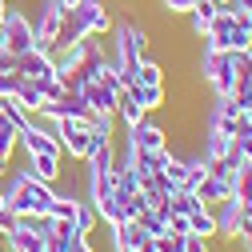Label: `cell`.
I'll return each instance as SVG.
<instances>
[{
  "label": "cell",
  "instance_id": "obj_11",
  "mask_svg": "<svg viewBox=\"0 0 252 252\" xmlns=\"http://www.w3.org/2000/svg\"><path fill=\"white\" fill-rule=\"evenodd\" d=\"M64 156H48V152H40V156H24V172L28 176H36V180H44V184H60V176H64Z\"/></svg>",
  "mask_w": 252,
  "mask_h": 252
},
{
  "label": "cell",
  "instance_id": "obj_37",
  "mask_svg": "<svg viewBox=\"0 0 252 252\" xmlns=\"http://www.w3.org/2000/svg\"><path fill=\"white\" fill-rule=\"evenodd\" d=\"M212 4H220V8H228V4H232V0H212Z\"/></svg>",
  "mask_w": 252,
  "mask_h": 252
},
{
  "label": "cell",
  "instance_id": "obj_8",
  "mask_svg": "<svg viewBox=\"0 0 252 252\" xmlns=\"http://www.w3.org/2000/svg\"><path fill=\"white\" fill-rule=\"evenodd\" d=\"M240 124H244V116H240V108H236L232 96H216V100H212V112H208V124H204V128H212V132H220V136H236Z\"/></svg>",
  "mask_w": 252,
  "mask_h": 252
},
{
  "label": "cell",
  "instance_id": "obj_35",
  "mask_svg": "<svg viewBox=\"0 0 252 252\" xmlns=\"http://www.w3.org/2000/svg\"><path fill=\"white\" fill-rule=\"evenodd\" d=\"M4 12H8V0H0V20H4Z\"/></svg>",
  "mask_w": 252,
  "mask_h": 252
},
{
  "label": "cell",
  "instance_id": "obj_29",
  "mask_svg": "<svg viewBox=\"0 0 252 252\" xmlns=\"http://www.w3.org/2000/svg\"><path fill=\"white\" fill-rule=\"evenodd\" d=\"M64 252H96V244H92V236H76Z\"/></svg>",
  "mask_w": 252,
  "mask_h": 252
},
{
  "label": "cell",
  "instance_id": "obj_5",
  "mask_svg": "<svg viewBox=\"0 0 252 252\" xmlns=\"http://www.w3.org/2000/svg\"><path fill=\"white\" fill-rule=\"evenodd\" d=\"M32 32H36V48H44V52H52L60 44V32H64V8H60V0H40Z\"/></svg>",
  "mask_w": 252,
  "mask_h": 252
},
{
  "label": "cell",
  "instance_id": "obj_26",
  "mask_svg": "<svg viewBox=\"0 0 252 252\" xmlns=\"http://www.w3.org/2000/svg\"><path fill=\"white\" fill-rule=\"evenodd\" d=\"M192 4H196V0H160V12H168V16H188Z\"/></svg>",
  "mask_w": 252,
  "mask_h": 252
},
{
  "label": "cell",
  "instance_id": "obj_23",
  "mask_svg": "<svg viewBox=\"0 0 252 252\" xmlns=\"http://www.w3.org/2000/svg\"><path fill=\"white\" fill-rule=\"evenodd\" d=\"M16 148H20V132L12 128V124H0V156H16Z\"/></svg>",
  "mask_w": 252,
  "mask_h": 252
},
{
  "label": "cell",
  "instance_id": "obj_7",
  "mask_svg": "<svg viewBox=\"0 0 252 252\" xmlns=\"http://www.w3.org/2000/svg\"><path fill=\"white\" fill-rule=\"evenodd\" d=\"M16 72H20L24 80H36V84H48V80H56V76H60V72H56L52 52H44V48H32V52L16 56Z\"/></svg>",
  "mask_w": 252,
  "mask_h": 252
},
{
  "label": "cell",
  "instance_id": "obj_34",
  "mask_svg": "<svg viewBox=\"0 0 252 252\" xmlns=\"http://www.w3.org/2000/svg\"><path fill=\"white\" fill-rule=\"evenodd\" d=\"M76 4H80V0H60V8H64V12H68V8H76Z\"/></svg>",
  "mask_w": 252,
  "mask_h": 252
},
{
  "label": "cell",
  "instance_id": "obj_30",
  "mask_svg": "<svg viewBox=\"0 0 252 252\" xmlns=\"http://www.w3.org/2000/svg\"><path fill=\"white\" fill-rule=\"evenodd\" d=\"M0 228H4V232H12V228H16V212H12L8 204L0 208Z\"/></svg>",
  "mask_w": 252,
  "mask_h": 252
},
{
  "label": "cell",
  "instance_id": "obj_17",
  "mask_svg": "<svg viewBox=\"0 0 252 252\" xmlns=\"http://www.w3.org/2000/svg\"><path fill=\"white\" fill-rule=\"evenodd\" d=\"M188 224H192V236L216 240V212H212L208 204H200L196 212H188Z\"/></svg>",
  "mask_w": 252,
  "mask_h": 252
},
{
  "label": "cell",
  "instance_id": "obj_16",
  "mask_svg": "<svg viewBox=\"0 0 252 252\" xmlns=\"http://www.w3.org/2000/svg\"><path fill=\"white\" fill-rule=\"evenodd\" d=\"M12 96L20 100V108H24V112H32V116L44 108V92H40V84H36V80H24V76H20V84H16Z\"/></svg>",
  "mask_w": 252,
  "mask_h": 252
},
{
  "label": "cell",
  "instance_id": "obj_14",
  "mask_svg": "<svg viewBox=\"0 0 252 252\" xmlns=\"http://www.w3.org/2000/svg\"><path fill=\"white\" fill-rule=\"evenodd\" d=\"M216 12H220V4H212V0H196V4L188 8V28H192V36H200V40L208 36Z\"/></svg>",
  "mask_w": 252,
  "mask_h": 252
},
{
  "label": "cell",
  "instance_id": "obj_22",
  "mask_svg": "<svg viewBox=\"0 0 252 252\" xmlns=\"http://www.w3.org/2000/svg\"><path fill=\"white\" fill-rule=\"evenodd\" d=\"M96 224H100V216H96V208H92V200H80V208H76V228H80L84 236H92Z\"/></svg>",
  "mask_w": 252,
  "mask_h": 252
},
{
  "label": "cell",
  "instance_id": "obj_13",
  "mask_svg": "<svg viewBox=\"0 0 252 252\" xmlns=\"http://www.w3.org/2000/svg\"><path fill=\"white\" fill-rule=\"evenodd\" d=\"M196 196H200V204H208V208H216L220 200H228V196H236L232 192V180H224V176H204L200 180V188H196Z\"/></svg>",
  "mask_w": 252,
  "mask_h": 252
},
{
  "label": "cell",
  "instance_id": "obj_19",
  "mask_svg": "<svg viewBox=\"0 0 252 252\" xmlns=\"http://www.w3.org/2000/svg\"><path fill=\"white\" fill-rule=\"evenodd\" d=\"M84 124L96 136H104V140H116V116L112 112H96V108H88V116H84Z\"/></svg>",
  "mask_w": 252,
  "mask_h": 252
},
{
  "label": "cell",
  "instance_id": "obj_20",
  "mask_svg": "<svg viewBox=\"0 0 252 252\" xmlns=\"http://www.w3.org/2000/svg\"><path fill=\"white\" fill-rule=\"evenodd\" d=\"M76 208H80L76 192H56V200H52V216L56 220H72V224H76Z\"/></svg>",
  "mask_w": 252,
  "mask_h": 252
},
{
  "label": "cell",
  "instance_id": "obj_21",
  "mask_svg": "<svg viewBox=\"0 0 252 252\" xmlns=\"http://www.w3.org/2000/svg\"><path fill=\"white\" fill-rule=\"evenodd\" d=\"M136 84H164V68L156 64L152 56H144L136 64Z\"/></svg>",
  "mask_w": 252,
  "mask_h": 252
},
{
  "label": "cell",
  "instance_id": "obj_24",
  "mask_svg": "<svg viewBox=\"0 0 252 252\" xmlns=\"http://www.w3.org/2000/svg\"><path fill=\"white\" fill-rule=\"evenodd\" d=\"M232 148L240 152V160H244V164L252 160V124H240V132L232 136Z\"/></svg>",
  "mask_w": 252,
  "mask_h": 252
},
{
  "label": "cell",
  "instance_id": "obj_31",
  "mask_svg": "<svg viewBox=\"0 0 252 252\" xmlns=\"http://www.w3.org/2000/svg\"><path fill=\"white\" fill-rule=\"evenodd\" d=\"M228 8H232V12H244V16H252V0H232Z\"/></svg>",
  "mask_w": 252,
  "mask_h": 252
},
{
  "label": "cell",
  "instance_id": "obj_18",
  "mask_svg": "<svg viewBox=\"0 0 252 252\" xmlns=\"http://www.w3.org/2000/svg\"><path fill=\"white\" fill-rule=\"evenodd\" d=\"M148 112L136 104V96H132V92H120V104H116V120L124 124V128H136V124L144 120Z\"/></svg>",
  "mask_w": 252,
  "mask_h": 252
},
{
  "label": "cell",
  "instance_id": "obj_27",
  "mask_svg": "<svg viewBox=\"0 0 252 252\" xmlns=\"http://www.w3.org/2000/svg\"><path fill=\"white\" fill-rule=\"evenodd\" d=\"M152 252H184V236H160V240H152Z\"/></svg>",
  "mask_w": 252,
  "mask_h": 252
},
{
  "label": "cell",
  "instance_id": "obj_6",
  "mask_svg": "<svg viewBox=\"0 0 252 252\" xmlns=\"http://www.w3.org/2000/svg\"><path fill=\"white\" fill-rule=\"evenodd\" d=\"M212 212H216V240L240 244V236H244V224H248V212H244V204H240L236 196H228V200H220Z\"/></svg>",
  "mask_w": 252,
  "mask_h": 252
},
{
  "label": "cell",
  "instance_id": "obj_28",
  "mask_svg": "<svg viewBox=\"0 0 252 252\" xmlns=\"http://www.w3.org/2000/svg\"><path fill=\"white\" fill-rule=\"evenodd\" d=\"M16 84H20V72H16V68L0 72V96H12V92H16Z\"/></svg>",
  "mask_w": 252,
  "mask_h": 252
},
{
  "label": "cell",
  "instance_id": "obj_33",
  "mask_svg": "<svg viewBox=\"0 0 252 252\" xmlns=\"http://www.w3.org/2000/svg\"><path fill=\"white\" fill-rule=\"evenodd\" d=\"M8 172H12V160H8V156H0V180H4Z\"/></svg>",
  "mask_w": 252,
  "mask_h": 252
},
{
  "label": "cell",
  "instance_id": "obj_3",
  "mask_svg": "<svg viewBox=\"0 0 252 252\" xmlns=\"http://www.w3.org/2000/svg\"><path fill=\"white\" fill-rule=\"evenodd\" d=\"M0 48H4L8 56H24V52H32V48H36L32 16H28L20 4H12V0H8L4 20H0Z\"/></svg>",
  "mask_w": 252,
  "mask_h": 252
},
{
  "label": "cell",
  "instance_id": "obj_12",
  "mask_svg": "<svg viewBox=\"0 0 252 252\" xmlns=\"http://www.w3.org/2000/svg\"><path fill=\"white\" fill-rule=\"evenodd\" d=\"M124 92H132L136 104H140L144 112H160V108H168V88H164V84H132V88H124Z\"/></svg>",
  "mask_w": 252,
  "mask_h": 252
},
{
  "label": "cell",
  "instance_id": "obj_1",
  "mask_svg": "<svg viewBox=\"0 0 252 252\" xmlns=\"http://www.w3.org/2000/svg\"><path fill=\"white\" fill-rule=\"evenodd\" d=\"M0 184H4L8 208H12L16 216H44V212H52V200H56V192H60L56 184H44V180H36V176H28L24 168H12Z\"/></svg>",
  "mask_w": 252,
  "mask_h": 252
},
{
  "label": "cell",
  "instance_id": "obj_2",
  "mask_svg": "<svg viewBox=\"0 0 252 252\" xmlns=\"http://www.w3.org/2000/svg\"><path fill=\"white\" fill-rule=\"evenodd\" d=\"M112 32V12L104 0H80L76 8L64 12V32H60V44L64 40H88V36H108Z\"/></svg>",
  "mask_w": 252,
  "mask_h": 252
},
{
  "label": "cell",
  "instance_id": "obj_15",
  "mask_svg": "<svg viewBox=\"0 0 252 252\" xmlns=\"http://www.w3.org/2000/svg\"><path fill=\"white\" fill-rule=\"evenodd\" d=\"M4 252H44V240L36 232H28L24 224H16L8 236H4Z\"/></svg>",
  "mask_w": 252,
  "mask_h": 252
},
{
  "label": "cell",
  "instance_id": "obj_9",
  "mask_svg": "<svg viewBox=\"0 0 252 252\" xmlns=\"http://www.w3.org/2000/svg\"><path fill=\"white\" fill-rule=\"evenodd\" d=\"M124 136H128L140 152H160V148H168V128H164V124H156L152 112L136 124V128H124Z\"/></svg>",
  "mask_w": 252,
  "mask_h": 252
},
{
  "label": "cell",
  "instance_id": "obj_32",
  "mask_svg": "<svg viewBox=\"0 0 252 252\" xmlns=\"http://www.w3.org/2000/svg\"><path fill=\"white\" fill-rule=\"evenodd\" d=\"M8 68H16V56H8L4 48H0V72H8Z\"/></svg>",
  "mask_w": 252,
  "mask_h": 252
},
{
  "label": "cell",
  "instance_id": "obj_4",
  "mask_svg": "<svg viewBox=\"0 0 252 252\" xmlns=\"http://www.w3.org/2000/svg\"><path fill=\"white\" fill-rule=\"evenodd\" d=\"M52 132H56L60 152H64V156H72V160H80V164L92 156V128H88L84 120H56Z\"/></svg>",
  "mask_w": 252,
  "mask_h": 252
},
{
  "label": "cell",
  "instance_id": "obj_25",
  "mask_svg": "<svg viewBox=\"0 0 252 252\" xmlns=\"http://www.w3.org/2000/svg\"><path fill=\"white\" fill-rule=\"evenodd\" d=\"M164 224H168V236H192V224L184 212H164Z\"/></svg>",
  "mask_w": 252,
  "mask_h": 252
},
{
  "label": "cell",
  "instance_id": "obj_36",
  "mask_svg": "<svg viewBox=\"0 0 252 252\" xmlns=\"http://www.w3.org/2000/svg\"><path fill=\"white\" fill-rule=\"evenodd\" d=\"M8 204V196H4V184H0V208H4Z\"/></svg>",
  "mask_w": 252,
  "mask_h": 252
},
{
  "label": "cell",
  "instance_id": "obj_10",
  "mask_svg": "<svg viewBox=\"0 0 252 252\" xmlns=\"http://www.w3.org/2000/svg\"><path fill=\"white\" fill-rule=\"evenodd\" d=\"M108 236H112V252H140V248H148V244H152V236L136 224V220L112 224V228H108Z\"/></svg>",
  "mask_w": 252,
  "mask_h": 252
},
{
  "label": "cell",
  "instance_id": "obj_38",
  "mask_svg": "<svg viewBox=\"0 0 252 252\" xmlns=\"http://www.w3.org/2000/svg\"><path fill=\"white\" fill-rule=\"evenodd\" d=\"M0 252H4V248H0Z\"/></svg>",
  "mask_w": 252,
  "mask_h": 252
}]
</instances>
